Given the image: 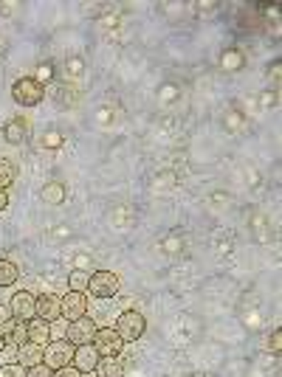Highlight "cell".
I'll use <instances>...</instances> for the list:
<instances>
[{
	"label": "cell",
	"mask_w": 282,
	"mask_h": 377,
	"mask_svg": "<svg viewBox=\"0 0 282 377\" xmlns=\"http://www.w3.org/2000/svg\"><path fill=\"white\" fill-rule=\"evenodd\" d=\"M97 324H93L87 316H82V318H76V321H71L68 324V341L73 343V346H87V343H93V335H97Z\"/></svg>",
	"instance_id": "6"
},
{
	"label": "cell",
	"mask_w": 282,
	"mask_h": 377,
	"mask_svg": "<svg viewBox=\"0 0 282 377\" xmlns=\"http://www.w3.org/2000/svg\"><path fill=\"white\" fill-rule=\"evenodd\" d=\"M93 349L99 352V357H119L125 349V341L119 338V332L113 327H105V330H97V335H93Z\"/></svg>",
	"instance_id": "5"
},
{
	"label": "cell",
	"mask_w": 282,
	"mask_h": 377,
	"mask_svg": "<svg viewBox=\"0 0 282 377\" xmlns=\"http://www.w3.org/2000/svg\"><path fill=\"white\" fill-rule=\"evenodd\" d=\"M0 349H6V343H3V332H0Z\"/></svg>",
	"instance_id": "28"
},
{
	"label": "cell",
	"mask_w": 282,
	"mask_h": 377,
	"mask_svg": "<svg viewBox=\"0 0 282 377\" xmlns=\"http://www.w3.org/2000/svg\"><path fill=\"white\" fill-rule=\"evenodd\" d=\"M3 343L6 346H12V349H20L23 343H29V321H17V318H12L3 330Z\"/></svg>",
	"instance_id": "9"
},
{
	"label": "cell",
	"mask_w": 282,
	"mask_h": 377,
	"mask_svg": "<svg viewBox=\"0 0 282 377\" xmlns=\"http://www.w3.org/2000/svg\"><path fill=\"white\" fill-rule=\"evenodd\" d=\"M268 346H271V352L276 355V352H279V346H282V335H279V332H274V335H271V341H268Z\"/></svg>",
	"instance_id": "26"
},
{
	"label": "cell",
	"mask_w": 282,
	"mask_h": 377,
	"mask_svg": "<svg viewBox=\"0 0 282 377\" xmlns=\"http://www.w3.org/2000/svg\"><path fill=\"white\" fill-rule=\"evenodd\" d=\"M29 374V369L23 366V363H3V366H0V377H26Z\"/></svg>",
	"instance_id": "21"
},
{
	"label": "cell",
	"mask_w": 282,
	"mask_h": 377,
	"mask_svg": "<svg viewBox=\"0 0 282 377\" xmlns=\"http://www.w3.org/2000/svg\"><path fill=\"white\" fill-rule=\"evenodd\" d=\"M73 352H76V346L68 341V338H59V341H51L45 349H43V363L48 366V369H62V366H71V360H73Z\"/></svg>",
	"instance_id": "2"
},
{
	"label": "cell",
	"mask_w": 282,
	"mask_h": 377,
	"mask_svg": "<svg viewBox=\"0 0 282 377\" xmlns=\"http://www.w3.org/2000/svg\"><path fill=\"white\" fill-rule=\"evenodd\" d=\"M17 363H23L26 369L40 366V363H43V349L34 346V343H23V346L17 349Z\"/></svg>",
	"instance_id": "14"
},
{
	"label": "cell",
	"mask_w": 282,
	"mask_h": 377,
	"mask_svg": "<svg viewBox=\"0 0 282 377\" xmlns=\"http://www.w3.org/2000/svg\"><path fill=\"white\" fill-rule=\"evenodd\" d=\"M97 374L99 377H125V366L119 357H102L97 366Z\"/></svg>",
	"instance_id": "16"
},
{
	"label": "cell",
	"mask_w": 282,
	"mask_h": 377,
	"mask_svg": "<svg viewBox=\"0 0 282 377\" xmlns=\"http://www.w3.org/2000/svg\"><path fill=\"white\" fill-rule=\"evenodd\" d=\"M9 321H12V310L6 304H0V330H3Z\"/></svg>",
	"instance_id": "25"
},
{
	"label": "cell",
	"mask_w": 282,
	"mask_h": 377,
	"mask_svg": "<svg viewBox=\"0 0 282 377\" xmlns=\"http://www.w3.org/2000/svg\"><path fill=\"white\" fill-rule=\"evenodd\" d=\"M6 206H9V192L0 188V212H6Z\"/></svg>",
	"instance_id": "27"
},
{
	"label": "cell",
	"mask_w": 282,
	"mask_h": 377,
	"mask_svg": "<svg viewBox=\"0 0 282 377\" xmlns=\"http://www.w3.org/2000/svg\"><path fill=\"white\" fill-rule=\"evenodd\" d=\"M9 310H12V318L31 321V318H37V299L29 290H17L12 296V302H9Z\"/></svg>",
	"instance_id": "7"
},
{
	"label": "cell",
	"mask_w": 282,
	"mask_h": 377,
	"mask_svg": "<svg viewBox=\"0 0 282 377\" xmlns=\"http://www.w3.org/2000/svg\"><path fill=\"white\" fill-rule=\"evenodd\" d=\"M37 318H43V321H48V324L59 321V318H62V296H57V293H43V296L37 299Z\"/></svg>",
	"instance_id": "8"
},
{
	"label": "cell",
	"mask_w": 282,
	"mask_h": 377,
	"mask_svg": "<svg viewBox=\"0 0 282 377\" xmlns=\"http://www.w3.org/2000/svg\"><path fill=\"white\" fill-rule=\"evenodd\" d=\"M82 316H87V299H85V293L71 290L68 296H62V318H68V324H71V321H76Z\"/></svg>",
	"instance_id": "10"
},
{
	"label": "cell",
	"mask_w": 282,
	"mask_h": 377,
	"mask_svg": "<svg viewBox=\"0 0 282 377\" xmlns=\"http://www.w3.org/2000/svg\"><path fill=\"white\" fill-rule=\"evenodd\" d=\"M12 99L20 105V108H37L43 99H45V87L40 79H31V76H23L12 84Z\"/></svg>",
	"instance_id": "1"
},
{
	"label": "cell",
	"mask_w": 282,
	"mask_h": 377,
	"mask_svg": "<svg viewBox=\"0 0 282 377\" xmlns=\"http://www.w3.org/2000/svg\"><path fill=\"white\" fill-rule=\"evenodd\" d=\"M51 341H54V338H51V324L43 321V318H31V321H29V343L45 349Z\"/></svg>",
	"instance_id": "12"
},
{
	"label": "cell",
	"mask_w": 282,
	"mask_h": 377,
	"mask_svg": "<svg viewBox=\"0 0 282 377\" xmlns=\"http://www.w3.org/2000/svg\"><path fill=\"white\" fill-rule=\"evenodd\" d=\"M17 276H20V270H17V265L12 259H0V288L15 285Z\"/></svg>",
	"instance_id": "17"
},
{
	"label": "cell",
	"mask_w": 282,
	"mask_h": 377,
	"mask_svg": "<svg viewBox=\"0 0 282 377\" xmlns=\"http://www.w3.org/2000/svg\"><path fill=\"white\" fill-rule=\"evenodd\" d=\"M54 377H82V371H79V369H73V366H62V369H57V371H54Z\"/></svg>",
	"instance_id": "24"
},
{
	"label": "cell",
	"mask_w": 282,
	"mask_h": 377,
	"mask_svg": "<svg viewBox=\"0 0 282 377\" xmlns=\"http://www.w3.org/2000/svg\"><path fill=\"white\" fill-rule=\"evenodd\" d=\"M87 290H90V296H97V299H113L119 293V276L113 270H97L90 276Z\"/></svg>",
	"instance_id": "4"
},
{
	"label": "cell",
	"mask_w": 282,
	"mask_h": 377,
	"mask_svg": "<svg viewBox=\"0 0 282 377\" xmlns=\"http://www.w3.org/2000/svg\"><path fill=\"white\" fill-rule=\"evenodd\" d=\"M113 330H116V332H119V338L127 343V341H139V338L144 335L147 321H144V316H141V313L127 310V313H122V316H119V321H116V327H113Z\"/></svg>",
	"instance_id": "3"
},
{
	"label": "cell",
	"mask_w": 282,
	"mask_h": 377,
	"mask_svg": "<svg viewBox=\"0 0 282 377\" xmlns=\"http://www.w3.org/2000/svg\"><path fill=\"white\" fill-rule=\"evenodd\" d=\"M43 200L45 203H51V206H59L65 198H68V188H65V183H59V180H51V183H45L43 186Z\"/></svg>",
	"instance_id": "13"
},
{
	"label": "cell",
	"mask_w": 282,
	"mask_h": 377,
	"mask_svg": "<svg viewBox=\"0 0 282 377\" xmlns=\"http://www.w3.org/2000/svg\"><path fill=\"white\" fill-rule=\"evenodd\" d=\"M17 177V166L9 158H0V188H9Z\"/></svg>",
	"instance_id": "18"
},
{
	"label": "cell",
	"mask_w": 282,
	"mask_h": 377,
	"mask_svg": "<svg viewBox=\"0 0 282 377\" xmlns=\"http://www.w3.org/2000/svg\"><path fill=\"white\" fill-rule=\"evenodd\" d=\"M26 377H54V369H48L45 363H40V366H31Z\"/></svg>",
	"instance_id": "22"
},
{
	"label": "cell",
	"mask_w": 282,
	"mask_h": 377,
	"mask_svg": "<svg viewBox=\"0 0 282 377\" xmlns=\"http://www.w3.org/2000/svg\"><path fill=\"white\" fill-rule=\"evenodd\" d=\"M26 121L23 119H12L6 127H3V138L9 141V144H23L26 141Z\"/></svg>",
	"instance_id": "15"
},
{
	"label": "cell",
	"mask_w": 282,
	"mask_h": 377,
	"mask_svg": "<svg viewBox=\"0 0 282 377\" xmlns=\"http://www.w3.org/2000/svg\"><path fill=\"white\" fill-rule=\"evenodd\" d=\"M68 285H71L76 293H85V290H87V285H90V273H85L82 267L71 270V276H68Z\"/></svg>",
	"instance_id": "19"
},
{
	"label": "cell",
	"mask_w": 282,
	"mask_h": 377,
	"mask_svg": "<svg viewBox=\"0 0 282 377\" xmlns=\"http://www.w3.org/2000/svg\"><path fill=\"white\" fill-rule=\"evenodd\" d=\"M65 335H68V327H65V324H59V321H54V324H51V338H54V341H59V338H65Z\"/></svg>",
	"instance_id": "23"
},
{
	"label": "cell",
	"mask_w": 282,
	"mask_h": 377,
	"mask_svg": "<svg viewBox=\"0 0 282 377\" xmlns=\"http://www.w3.org/2000/svg\"><path fill=\"white\" fill-rule=\"evenodd\" d=\"M243 62H246V57H243L240 51H234V48L223 51V57H220L223 71H240V68H243Z\"/></svg>",
	"instance_id": "20"
},
{
	"label": "cell",
	"mask_w": 282,
	"mask_h": 377,
	"mask_svg": "<svg viewBox=\"0 0 282 377\" xmlns=\"http://www.w3.org/2000/svg\"><path fill=\"white\" fill-rule=\"evenodd\" d=\"M99 360H102V357H99V352L93 349V343H87V346H76L71 366H73V369H79V371L85 374V371H97Z\"/></svg>",
	"instance_id": "11"
}]
</instances>
